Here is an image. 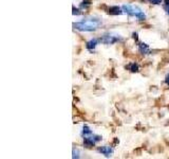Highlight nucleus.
Instances as JSON below:
<instances>
[{
    "mask_svg": "<svg viewBox=\"0 0 169 159\" xmlns=\"http://www.w3.org/2000/svg\"><path fill=\"white\" fill-rule=\"evenodd\" d=\"M102 24V21L97 18H92V19H87V20L76 22L73 24V27L78 31H84V32H92L95 31L97 28Z\"/></svg>",
    "mask_w": 169,
    "mask_h": 159,
    "instance_id": "f257e3e1",
    "label": "nucleus"
},
{
    "mask_svg": "<svg viewBox=\"0 0 169 159\" xmlns=\"http://www.w3.org/2000/svg\"><path fill=\"white\" fill-rule=\"evenodd\" d=\"M123 9L124 13L128 14V15H131V16H135L138 20H144L146 18L145 14L140 8H137V5H131V4H124L122 7Z\"/></svg>",
    "mask_w": 169,
    "mask_h": 159,
    "instance_id": "f03ea898",
    "label": "nucleus"
},
{
    "mask_svg": "<svg viewBox=\"0 0 169 159\" xmlns=\"http://www.w3.org/2000/svg\"><path fill=\"white\" fill-rule=\"evenodd\" d=\"M118 40H120V37L116 35H112V34H106L99 38V41L105 45H112V44L117 43Z\"/></svg>",
    "mask_w": 169,
    "mask_h": 159,
    "instance_id": "7ed1b4c3",
    "label": "nucleus"
},
{
    "mask_svg": "<svg viewBox=\"0 0 169 159\" xmlns=\"http://www.w3.org/2000/svg\"><path fill=\"white\" fill-rule=\"evenodd\" d=\"M99 140H102L101 136H95L94 134H92V135L84 138V144H85V146H87V147H92L93 146H95L96 142Z\"/></svg>",
    "mask_w": 169,
    "mask_h": 159,
    "instance_id": "20e7f679",
    "label": "nucleus"
},
{
    "mask_svg": "<svg viewBox=\"0 0 169 159\" xmlns=\"http://www.w3.org/2000/svg\"><path fill=\"white\" fill-rule=\"evenodd\" d=\"M98 152L102 153V155H105L106 157H110V156L112 155V153H113V149L111 146H105L99 147Z\"/></svg>",
    "mask_w": 169,
    "mask_h": 159,
    "instance_id": "39448f33",
    "label": "nucleus"
},
{
    "mask_svg": "<svg viewBox=\"0 0 169 159\" xmlns=\"http://www.w3.org/2000/svg\"><path fill=\"white\" fill-rule=\"evenodd\" d=\"M99 43V40H97V38H93V40H89L87 43V49L90 50V51H93L94 49H95V47L97 46V44Z\"/></svg>",
    "mask_w": 169,
    "mask_h": 159,
    "instance_id": "423d86ee",
    "label": "nucleus"
},
{
    "mask_svg": "<svg viewBox=\"0 0 169 159\" xmlns=\"http://www.w3.org/2000/svg\"><path fill=\"white\" fill-rule=\"evenodd\" d=\"M138 50H140L141 53H143V54H148V53H150V48H149V46L145 43H141L138 45Z\"/></svg>",
    "mask_w": 169,
    "mask_h": 159,
    "instance_id": "0eeeda50",
    "label": "nucleus"
},
{
    "mask_svg": "<svg viewBox=\"0 0 169 159\" xmlns=\"http://www.w3.org/2000/svg\"><path fill=\"white\" fill-rule=\"evenodd\" d=\"M123 13H124V11L120 7H111L109 9L110 15H121V14H123Z\"/></svg>",
    "mask_w": 169,
    "mask_h": 159,
    "instance_id": "6e6552de",
    "label": "nucleus"
},
{
    "mask_svg": "<svg viewBox=\"0 0 169 159\" xmlns=\"http://www.w3.org/2000/svg\"><path fill=\"white\" fill-rule=\"evenodd\" d=\"M93 132L90 130V127L89 126H87V125H85L84 127H82V137L86 138V137H88V136H90V135H92Z\"/></svg>",
    "mask_w": 169,
    "mask_h": 159,
    "instance_id": "1a4fd4ad",
    "label": "nucleus"
},
{
    "mask_svg": "<svg viewBox=\"0 0 169 159\" xmlns=\"http://www.w3.org/2000/svg\"><path fill=\"white\" fill-rule=\"evenodd\" d=\"M126 68H128L131 72H137L138 71V66H137V64H135V63L129 64V65L127 66Z\"/></svg>",
    "mask_w": 169,
    "mask_h": 159,
    "instance_id": "9d476101",
    "label": "nucleus"
},
{
    "mask_svg": "<svg viewBox=\"0 0 169 159\" xmlns=\"http://www.w3.org/2000/svg\"><path fill=\"white\" fill-rule=\"evenodd\" d=\"M72 157L73 158H79L80 157V152H79V150H77V149H73V151H72Z\"/></svg>",
    "mask_w": 169,
    "mask_h": 159,
    "instance_id": "9b49d317",
    "label": "nucleus"
},
{
    "mask_svg": "<svg viewBox=\"0 0 169 159\" xmlns=\"http://www.w3.org/2000/svg\"><path fill=\"white\" fill-rule=\"evenodd\" d=\"M165 1H166V3L164 5V9L166 11V13H167L168 15H169V0H165Z\"/></svg>",
    "mask_w": 169,
    "mask_h": 159,
    "instance_id": "f8f14e48",
    "label": "nucleus"
},
{
    "mask_svg": "<svg viewBox=\"0 0 169 159\" xmlns=\"http://www.w3.org/2000/svg\"><path fill=\"white\" fill-rule=\"evenodd\" d=\"M72 10H73V15H80L82 14V12L78 9H75V7L72 8Z\"/></svg>",
    "mask_w": 169,
    "mask_h": 159,
    "instance_id": "ddd939ff",
    "label": "nucleus"
},
{
    "mask_svg": "<svg viewBox=\"0 0 169 159\" xmlns=\"http://www.w3.org/2000/svg\"><path fill=\"white\" fill-rule=\"evenodd\" d=\"M148 1L150 2V3H152V4H160L163 0H148Z\"/></svg>",
    "mask_w": 169,
    "mask_h": 159,
    "instance_id": "4468645a",
    "label": "nucleus"
},
{
    "mask_svg": "<svg viewBox=\"0 0 169 159\" xmlns=\"http://www.w3.org/2000/svg\"><path fill=\"white\" fill-rule=\"evenodd\" d=\"M89 4H90V1H84V3H82L80 7H82V8H86V7H88Z\"/></svg>",
    "mask_w": 169,
    "mask_h": 159,
    "instance_id": "2eb2a0df",
    "label": "nucleus"
},
{
    "mask_svg": "<svg viewBox=\"0 0 169 159\" xmlns=\"http://www.w3.org/2000/svg\"><path fill=\"white\" fill-rule=\"evenodd\" d=\"M165 83H166V84H167V85H169V73H168L167 75H166V77H165Z\"/></svg>",
    "mask_w": 169,
    "mask_h": 159,
    "instance_id": "dca6fc26",
    "label": "nucleus"
}]
</instances>
